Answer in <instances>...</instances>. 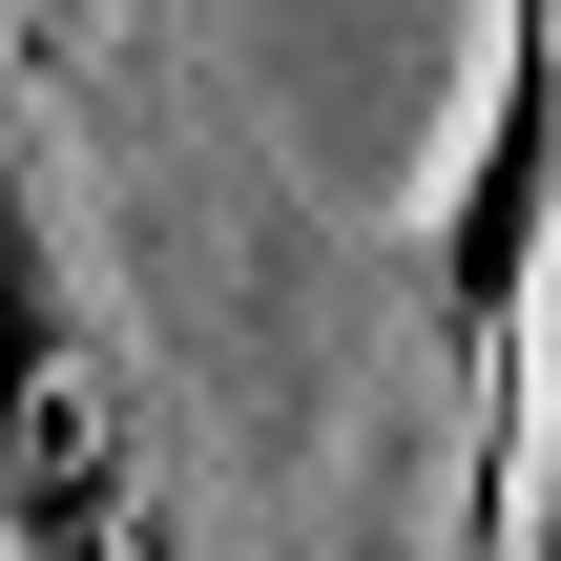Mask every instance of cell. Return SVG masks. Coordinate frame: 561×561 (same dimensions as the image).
Here are the masks:
<instances>
[{"label":"cell","mask_w":561,"mask_h":561,"mask_svg":"<svg viewBox=\"0 0 561 561\" xmlns=\"http://www.w3.org/2000/svg\"><path fill=\"white\" fill-rule=\"evenodd\" d=\"M520 561H561V375H541V416H520Z\"/></svg>","instance_id":"3"},{"label":"cell","mask_w":561,"mask_h":561,"mask_svg":"<svg viewBox=\"0 0 561 561\" xmlns=\"http://www.w3.org/2000/svg\"><path fill=\"white\" fill-rule=\"evenodd\" d=\"M541 208H561V0H500V83H479V167L437 208V333L479 375V500H520V291H541Z\"/></svg>","instance_id":"2"},{"label":"cell","mask_w":561,"mask_h":561,"mask_svg":"<svg viewBox=\"0 0 561 561\" xmlns=\"http://www.w3.org/2000/svg\"><path fill=\"white\" fill-rule=\"evenodd\" d=\"M0 541L21 561H187L167 479H146V416H125V354L83 333L62 229L21 187V125H0Z\"/></svg>","instance_id":"1"}]
</instances>
